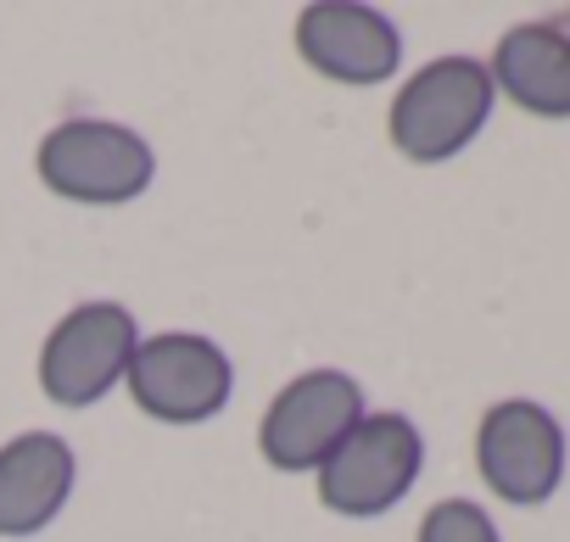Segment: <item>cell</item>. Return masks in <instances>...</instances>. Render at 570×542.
Here are the masks:
<instances>
[{
    "instance_id": "cell-7",
    "label": "cell",
    "mask_w": 570,
    "mask_h": 542,
    "mask_svg": "<svg viewBox=\"0 0 570 542\" xmlns=\"http://www.w3.org/2000/svg\"><path fill=\"white\" fill-rule=\"evenodd\" d=\"M475 470L492 497L537 509L564 481V425L531 397H503L475 425Z\"/></svg>"
},
{
    "instance_id": "cell-4",
    "label": "cell",
    "mask_w": 570,
    "mask_h": 542,
    "mask_svg": "<svg viewBox=\"0 0 570 542\" xmlns=\"http://www.w3.org/2000/svg\"><path fill=\"white\" fill-rule=\"evenodd\" d=\"M124 386L129 403L157 425H207L235 397V364L202 331H157L140 336Z\"/></svg>"
},
{
    "instance_id": "cell-1",
    "label": "cell",
    "mask_w": 570,
    "mask_h": 542,
    "mask_svg": "<svg viewBox=\"0 0 570 542\" xmlns=\"http://www.w3.org/2000/svg\"><path fill=\"white\" fill-rule=\"evenodd\" d=\"M498 107L492 73L475 57H431L425 68H414L386 112V140L397 146V157L436 168L453 162L459 151L475 146V135L487 129Z\"/></svg>"
},
{
    "instance_id": "cell-10",
    "label": "cell",
    "mask_w": 570,
    "mask_h": 542,
    "mask_svg": "<svg viewBox=\"0 0 570 542\" xmlns=\"http://www.w3.org/2000/svg\"><path fill=\"white\" fill-rule=\"evenodd\" d=\"M492 90L509 96L520 112L564 124L570 118V35L564 23H514L492 46Z\"/></svg>"
},
{
    "instance_id": "cell-3",
    "label": "cell",
    "mask_w": 570,
    "mask_h": 542,
    "mask_svg": "<svg viewBox=\"0 0 570 542\" xmlns=\"http://www.w3.org/2000/svg\"><path fill=\"white\" fill-rule=\"evenodd\" d=\"M425 470V436L409 414H364L314 470V492L342 520L392 514Z\"/></svg>"
},
{
    "instance_id": "cell-6",
    "label": "cell",
    "mask_w": 570,
    "mask_h": 542,
    "mask_svg": "<svg viewBox=\"0 0 570 542\" xmlns=\"http://www.w3.org/2000/svg\"><path fill=\"white\" fill-rule=\"evenodd\" d=\"M135 347H140L135 314L112 297H90L68 308L40 342V392L57 408H90L124 386Z\"/></svg>"
},
{
    "instance_id": "cell-2",
    "label": "cell",
    "mask_w": 570,
    "mask_h": 542,
    "mask_svg": "<svg viewBox=\"0 0 570 542\" xmlns=\"http://www.w3.org/2000/svg\"><path fill=\"white\" fill-rule=\"evenodd\" d=\"M35 174L51 196L73 207H124L151 190L157 151L146 135L112 118H62L35 146Z\"/></svg>"
},
{
    "instance_id": "cell-9",
    "label": "cell",
    "mask_w": 570,
    "mask_h": 542,
    "mask_svg": "<svg viewBox=\"0 0 570 542\" xmlns=\"http://www.w3.org/2000/svg\"><path fill=\"white\" fill-rule=\"evenodd\" d=\"M79 481V453L57 431H18L0 442V536H40L57 525Z\"/></svg>"
},
{
    "instance_id": "cell-11",
    "label": "cell",
    "mask_w": 570,
    "mask_h": 542,
    "mask_svg": "<svg viewBox=\"0 0 570 542\" xmlns=\"http://www.w3.org/2000/svg\"><path fill=\"white\" fill-rule=\"evenodd\" d=\"M414 542H503V536H498V525H492V514H487L481 503H470V497H442V503L425 509Z\"/></svg>"
},
{
    "instance_id": "cell-12",
    "label": "cell",
    "mask_w": 570,
    "mask_h": 542,
    "mask_svg": "<svg viewBox=\"0 0 570 542\" xmlns=\"http://www.w3.org/2000/svg\"><path fill=\"white\" fill-rule=\"evenodd\" d=\"M564 35H570V23H564Z\"/></svg>"
},
{
    "instance_id": "cell-5",
    "label": "cell",
    "mask_w": 570,
    "mask_h": 542,
    "mask_svg": "<svg viewBox=\"0 0 570 542\" xmlns=\"http://www.w3.org/2000/svg\"><path fill=\"white\" fill-rule=\"evenodd\" d=\"M364 414V386L347 369H303L268 397L257 420V453L279 475H314Z\"/></svg>"
},
{
    "instance_id": "cell-8",
    "label": "cell",
    "mask_w": 570,
    "mask_h": 542,
    "mask_svg": "<svg viewBox=\"0 0 570 542\" xmlns=\"http://www.w3.org/2000/svg\"><path fill=\"white\" fill-rule=\"evenodd\" d=\"M297 57L331 85H386L403 68V35L364 0H314L297 12Z\"/></svg>"
}]
</instances>
